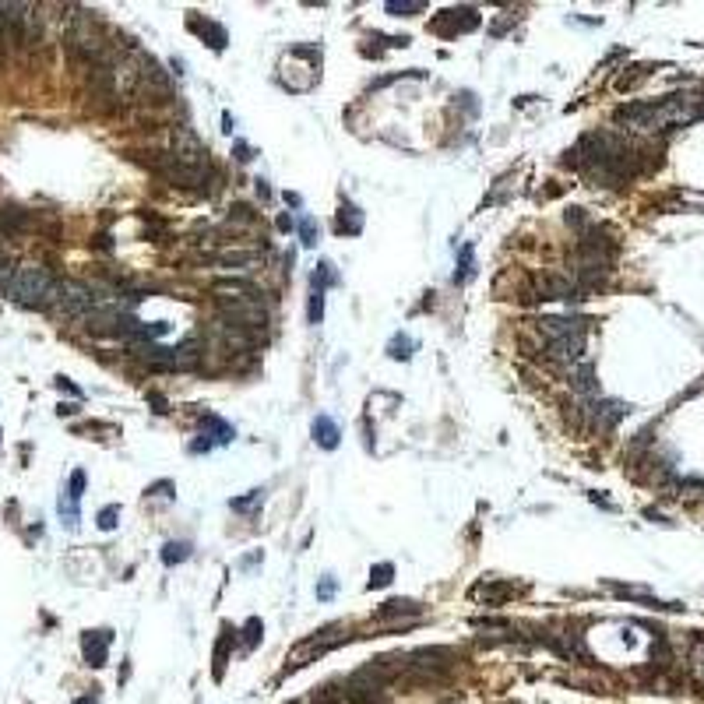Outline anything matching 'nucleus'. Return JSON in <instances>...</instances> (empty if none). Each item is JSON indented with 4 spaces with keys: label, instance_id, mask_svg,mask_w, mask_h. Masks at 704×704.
Returning <instances> with one entry per match:
<instances>
[{
    "label": "nucleus",
    "instance_id": "nucleus-1",
    "mask_svg": "<svg viewBox=\"0 0 704 704\" xmlns=\"http://www.w3.org/2000/svg\"><path fill=\"white\" fill-rule=\"evenodd\" d=\"M704 116V99L698 96H666L659 102H630L616 109V123H627L634 130H666V127H683Z\"/></svg>",
    "mask_w": 704,
    "mask_h": 704
},
{
    "label": "nucleus",
    "instance_id": "nucleus-2",
    "mask_svg": "<svg viewBox=\"0 0 704 704\" xmlns=\"http://www.w3.org/2000/svg\"><path fill=\"white\" fill-rule=\"evenodd\" d=\"M0 293L21 306H50V303H57L60 282L43 264H21L0 282Z\"/></svg>",
    "mask_w": 704,
    "mask_h": 704
},
{
    "label": "nucleus",
    "instance_id": "nucleus-3",
    "mask_svg": "<svg viewBox=\"0 0 704 704\" xmlns=\"http://www.w3.org/2000/svg\"><path fill=\"white\" fill-rule=\"evenodd\" d=\"M138 356H141L148 367H155V370H194V367L201 363L198 342H180V345H169V349L148 342V345L138 349Z\"/></svg>",
    "mask_w": 704,
    "mask_h": 704
},
{
    "label": "nucleus",
    "instance_id": "nucleus-4",
    "mask_svg": "<svg viewBox=\"0 0 704 704\" xmlns=\"http://www.w3.org/2000/svg\"><path fill=\"white\" fill-rule=\"evenodd\" d=\"M218 310H222L225 324L236 328V331H254L257 335L268 324V310H264L261 300H218Z\"/></svg>",
    "mask_w": 704,
    "mask_h": 704
},
{
    "label": "nucleus",
    "instance_id": "nucleus-5",
    "mask_svg": "<svg viewBox=\"0 0 704 704\" xmlns=\"http://www.w3.org/2000/svg\"><path fill=\"white\" fill-rule=\"evenodd\" d=\"M169 159L177 166H184V169H194V173L208 169V148H204V141L191 127H184V123L173 127V152H169Z\"/></svg>",
    "mask_w": 704,
    "mask_h": 704
},
{
    "label": "nucleus",
    "instance_id": "nucleus-6",
    "mask_svg": "<svg viewBox=\"0 0 704 704\" xmlns=\"http://www.w3.org/2000/svg\"><path fill=\"white\" fill-rule=\"evenodd\" d=\"M338 627H328V630H317V634H310V637H303L300 644L289 652V669H300L306 662H313V659H320V655H328L331 648H338L342 641H349V634H335Z\"/></svg>",
    "mask_w": 704,
    "mask_h": 704
},
{
    "label": "nucleus",
    "instance_id": "nucleus-7",
    "mask_svg": "<svg viewBox=\"0 0 704 704\" xmlns=\"http://www.w3.org/2000/svg\"><path fill=\"white\" fill-rule=\"evenodd\" d=\"M539 296L542 300H574V303H581V300H588V289L585 286H578L574 282V275H560V272H553V275H542L539 279Z\"/></svg>",
    "mask_w": 704,
    "mask_h": 704
},
{
    "label": "nucleus",
    "instance_id": "nucleus-8",
    "mask_svg": "<svg viewBox=\"0 0 704 704\" xmlns=\"http://www.w3.org/2000/svg\"><path fill=\"white\" fill-rule=\"evenodd\" d=\"M535 328H539L549 342H557V338L585 335V331H588V320H585V317H539V320H535Z\"/></svg>",
    "mask_w": 704,
    "mask_h": 704
},
{
    "label": "nucleus",
    "instance_id": "nucleus-9",
    "mask_svg": "<svg viewBox=\"0 0 704 704\" xmlns=\"http://www.w3.org/2000/svg\"><path fill=\"white\" fill-rule=\"evenodd\" d=\"M585 408H588V419H592V426H596V430H609V426H616V423L627 415V405L613 402V398H599V402L592 398Z\"/></svg>",
    "mask_w": 704,
    "mask_h": 704
},
{
    "label": "nucleus",
    "instance_id": "nucleus-10",
    "mask_svg": "<svg viewBox=\"0 0 704 704\" xmlns=\"http://www.w3.org/2000/svg\"><path fill=\"white\" fill-rule=\"evenodd\" d=\"M109 641H113L109 630H85V634H82V652H85V662H89L92 669H102V666H106Z\"/></svg>",
    "mask_w": 704,
    "mask_h": 704
},
{
    "label": "nucleus",
    "instance_id": "nucleus-11",
    "mask_svg": "<svg viewBox=\"0 0 704 704\" xmlns=\"http://www.w3.org/2000/svg\"><path fill=\"white\" fill-rule=\"evenodd\" d=\"M211 289L222 293L218 300H261V289L254 282H243V279H218Z\"/></svg>",
    "mask_w": 704,
    "mask_h": 704
},
{
    "label": "nucleus",
    "instance_id": "nucleus-12",
    "mask_svg": "<svg viewBox=\"0 0 704 704\" xmlns=\"http://www.w3.org/2000/svg\"><path fill=\"white\" fill-rule=\"evenodd\" d=\"M567 377H571V388L578 391V395H585V398H592L596 391H599V381H596V370H592V363H574L571 370H567Z\"/></svg>",
    "mask_w": 704,
    "mask_h": 704
},
{
    "label": "nucleus",
    "instance_id": "nucleus-13",
    "mask_svg": "<svg viewBox=\"0 0 704 704\" xmlns=\"http://www.w3.org/2000/svg\"><path fill=\"white\" fill-rule=\"evenodd\" d=\"M310 430H313V440H317L324 451H335V447H338V437H342V433H338V426H335L331 415H317Z\"/></svg>",
    "mask_w": 704,
    "mask_h": 704
},
{
    "label": "nucleus",
    "instance_id": "nucleus-14",
    "mask_svg": "<svg viewBox=\"0 0 704 704\" xmlns=\"http://www.w3.org/2000/svg\"><path fill=\"white\" fill-rule=\"evenodd\" d=\"M423 613V605L412 603V599H391V603H384L377 609V620H391V616H419Z\"/></svg>",
    "mask_w": 704,
    "mask_h": 704
},
{
    "label": "nucleus",
    "instance_id": "nucleus-15",
    "mask_svg": "<svg viewBox=\"0 0 704 704\" xmlns=\"http://www.w3.org/2000/svg\"><path fill=\"white\" fill-rule=\"evenodd\" d=\"M359 229H363V211H359V208H352V204H342V211H338V233L356 236Z\"/></svg>",
    "mask_w": 704,
    "mask_h": 704
},
{
    "label": "nucleus",
    "instance_id": "nucleus-16",
    "mask_svg": "<svg viewBox=\"0 0 704 704\" xmlns=\"http://www.w3.org/2000/svg\"><path fill=\"white\" fill-rule=\"evenodd\" d=\"M254 261H257V254H250V250H225L215 257V264H222V268H247Z\"/></svg>",
    "mask_w": 704,
    "mask_h": 704
},
{
    "label": "nucleus",
    "instance_id": "nucleus-17",
    "mask_svg": "<svg viewBox=\"0 0 704 704\" xmlns=\"http://www.w3.org/2000/svg\"><path fill=\"white\" fill-rule=\"evenodd\" d=\"M335 282H338V272H335L331 261H320L317 272L310 275V289H328V286H335Z\"/></svg>",
    "mask_w": 704,
    "mask_h": 704
},
{
    "label": "nucleus",
    "instance_id": "nucleus-18",
    "mask_svg": "<svg viewBox=\"0 0 704 704\" xmlns=\"http://www.w3.org/2000/svg\"><path fill=\"white\" fill-rule=\"evenodd\" d=\"M412 349H415V342H412L408 335H395V338L388 342V356H391V359H412Z\"/></svg>",
    "mask_w": 704,
    "mask_h": 704
},
{
    "label": "nucleus",
    "instance_id": "nucleus-19",
    "mask_svg": "<svg viewBox=\"0 0 704 704\" xmlns=\"http://www.w3.org/2000/svg\"><path fill=\"white\" fill-rule=\"evenodd\" d=\"M306 317H310V324H320V320H324V289H310Z\"/></svg>",
    "mask_w": 704,
    "mask_h": 704
},
{
    "label": "nucleus",
    "instance_id": "nucleus-20",
    "mask_svg": "<svg viewBox=\"0 0 704 704\" xmlns=\"http://www.w3.org/2000/svg\"><path fill=\"white\" fill-rule=\"evenodd\" d=\"M191 557V546L187 542H166V549H162V560L166 564H184Z\"/></svg>",
    "mask_w": 704,
    "mask_h": 704
},
{
    "label": "nucleus",
    "instance_id": "nucleus-21",
    "mask_svg": "<svg viewBox=\"0 0 704 704\" xmlns=\"http://www.w3.org/2000/svg\"><path fill=\"white\" fill-rule=\"evenodd\" d=\"M391 578H395V567L391 564H377L370 571V588H384V585H391Z\"/></svg>",
    "mask_w": 704,
    "mask_h": 704
},
{
    "label": "nucleus",
    "instance_id": "nucleus-22",
    "mask_svg": "<svg viewBox=\"0 0 704 704\" xmlns=\"http://www.w3.org/2000/svg\"><path fill=\"white\" fill-rule=\"evenodd\" d=\"M317 236H320L317 222H313L310 215H303V218H300V243H303V247H313V243H317Z\"/></svg>",
    "mask_w": 704,
    "mask_h": 704
},
{
    "label": "nucleus",
    "instance_id": "nucleus-23",
    "mask_svg": "<svg viewBox=\"0 0 704 704\" xmlns=\"http://www.w3.org/2000/svg\"><path fill=\"white\" fill-rule=\"evenodd\" d=\"M261 634H264L261 620H257V616H250V620H247V627H243V644H247V648H254V644L261 641Z\"/></svg>",
    "mask_w": 704,
    "mask_h": 704
},
{
    "label": "nucleus",
    "instance_id": "nucleus-24",
    "mask_svg": "<svg viewBox=\"0 0 704 704\" xmlns=\"http://www.w3.org/2000/svg\"><path fill=\"white\" fill-rule=\"evenodd\" d=\"M423 7L426 4H419V0H388V14H415Z\"/></svg>",
    "mask_w": 704,
    "mask_h": 704
},
{
    "label": "nucleus",
    "instance_id": "nucleus-25",
    "mask_svg": "<svg viewBox=\"0 0 704 704\" xmlns=\"http://www.w3.org/2000/svg\"><path fill=\"white\" fill-rule=\"evenodd\" d=\"M469 275H472V243L462 247V268L454 272V282H465Z\"/></svg>",
    "mask_w": 704,
    "mask_h": 704
},
{
    "label": "nucleus",
    "instance_id": "nucleus-26",
    "mask_svg": "<svg viewBox=\"0 0 704 704\" xmlns=\"http://www.w3.org/2000/svg\"><path fill=\"white\" fill-rule=\"evenodd\" d=\"M194 28H201V35H204V32L211 35V46H215V50H222V46H225V32H222L218 25H211V21H204V25H194Z\"/></svg>",
    "mask_w": 704,
    "mask_h": 704
},
{
    "label": "nucleus",
    "instance_id": "nucleus-27",
    "mask_svg": "<svg viewBox=\"0 0 704 704\" xmlns=\"http://www.w3.org/2000/svg\"><path fill=\"white\" fill-rule=\"evenodd\" d=\"M116 518H120V507H102V510H99V528H102V532L116 528Z\"/></svg>",
    "mask_w": 704,
    "mask_h": 704
},
{
    "label": "nucleus",
    "instance_id": "nucleus-28",
    "mask_svg": "<svg viewBox=\"0 0 704 704\" xmlns=\"http://www.w3.org/2000/svg\"><path fill=\"white\" fill-rule=\"evenodd\" d=\"M261 501H264V490H250V497H243V501H233V510H250V507H257Z\"/></svg>",
    "mask_w": 704,
    "mask_h": 704
},
{
    "label": "nucleus",
    "instance_id": "nucleus-29",
    "mask_svg": "<svg viewBox=\"0 0 704 704\" xmlns=\"http://www.w3.org/2000/svg\"><path fill=\"white\" fill-rule=\"evenodd\" d=\"M331 596H335V578H324L317 585V599H331Z\"/></svg>",
    "mask_w": 704,
    "mask_h": 704
},
{
    "label": "nucleus",
    "instance_id": "nucleus-30",
    "mask_svg": "<svg viewBox=\"0 0 704 704\" xmlns=\"http://www.w3.org/2000/svg\"><path fill=\"white\" fill-rule=\"evenodd\" d=\"M71 704H96L92 698H78V701H71Z\"/></svg>",
    "mask_w": 704,
    "mask_h": 704
},
{
    "label": "nucleus",
    "instance_id": "nucleus-31",
    "mask_svg": "<svg viewBox=\"0 0 704 704\" xmlns=\"http://www.w3.org/2000/svg\"><path fill=\"white\" fill-rule=\"evenodd\" d=\"M0 264H4V250H0Z\"/></svg>",
    "mask_w": 704,
    "mask_h": 704
}]
</instances>
